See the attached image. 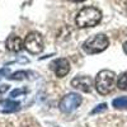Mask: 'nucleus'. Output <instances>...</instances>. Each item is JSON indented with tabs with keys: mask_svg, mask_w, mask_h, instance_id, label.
<instances>
[{
	"mask_svg": "<svg viewBox=\"0 0 127 127\" xmlns=\"http://www.w3.org/2000/svg\"><path fill=\"white\" fill-rule=\"evenodd\" d=\"M102 20V12L94 6L83 8L75 18V24L79 28H89L97 26Z\"/></svg>",
	"mask_w": 127,
	"mask_h": 127,
	"instance_id": "obj_1",
	"label": "nucleus"
},
{
	"mask_svg": "<svg viewBox=\"0 0 127 127\" xmlns=\"http://www.w3.org/2000/svg\"><path fill=\"white\" fill-rule=\"evenodd\" d=\"M116 84V74L111 70H100L95 78V89L102 95L109 94Z\"/></svg>",
	"mask_w": 127,
	"mask_h": 127,
	"instance_id": "obj_2",
	"label": "nucleus"
},
{
	"mask_svg": "<svg viewBox=\"0 0 127 127\" xmlns=\"http://www.w3.org/2000/svg\"><path fill=\"white\" fill-rule=\"evenodd\" d=\"M109 46V39L107 36L104 34H95L88 38L83 43V50L84 52H87L88 55H94L103 52L105 48Z\"/></svg>",
	"mask_w": 127,
	"mask_h": 127,
	"instance_id": "obj_3",
	"label": "nucleus"
},
{
	"mask_svg": "<svg viewBox=\"0 0 127 127\" xmlns=\"http://www.w3.org/2000/svg\"><path fill=\"white\" fill-rule=\"evenodd\" d=\"M24 47L32 55L41 54L43 51V37L38 32H31L24 39Z\"/></svg>",
	"mask_w": 127,
	"mask_h": 127,
	"instance_id": "obj_4",
	"label": "nucleus"
},
{
	"mask_svg": "<svg viewBox=\"0 0 127 127\" xmlns=\"http://www.w3.org/2000/svg\"><path fill=\"white\" fill-rule=\"evenodd\" d=\"M83 98L76 93H69L64 97L60 102V109L64 113H70L74 109H76L79 105L81 104Z\"/></svg>",
	"mask_w": 127,
	"mask_h": 127,
	"instance_id": "obj_5",
	"label": "nucleus"
},
{
	"mask_svg": "<svg viewBox=\"0 0 127 127\" xmlns=\"http://www.w3.org/2000/svg\"><path fill=\"white\" fill-rule=\"evenodd\" d=\"M50 66H51L52 71L56 74V76H59V78L66 76L70 71V62L66 59H57L55 61H52Z\"/></svg>",
	"mask_w": 127,
	"mask_h": 127,
	"instance_id": "obj_6",
	"label": "nucleus"
},
{
	"mask_svg": "<svg viewBox=\"0 0 127 127\" xmlns=\"http://www.w3.org/2000/svg\"><path fill=\"white\" fill-rule=\"evenodd\" d=\"M71 87L84 93H89L92 90V79L89 76H78L71 80Z\"/></svg>",
	"mask_w": 127,
	"mask_h": 127,
	"instance_id": "obj_7",
	"label": "nucleus"
},
{
	"mask_svg": "<svg viewBox=\"0 0 127 127\" xmlns=\"http://www.w3.org/2000/svg\"><path fill=\"white\" fill-rule=\"evenodd\" d=\"M5 47L9 50V51H12V52H19V51H22L23 47H24V42L20 39L19 37L14 36V34H10L6 41H5Z\"/></svg>",
	"mask_w": 127,
	"mask_h": 127,
	"instance_id": "obj_8",
	"label": "nucleus"
},
{
	"mask_svg": "<svg viewBox=\"0 0 127 127\" xmlns=\"http://www.w3.org/2000/svg\"><path fill=\"white\" fill-rule=\"evenodd\" d=\"M20 109V103L12 100V99H5L0 100V112L3 113H13Z\"/></svg>",
	"mask_w": 127,
	"mask_h": 127,
	"instance_id": "obj_9",
	"label": "nucleus"
},
{
	"mask_svg": "<svg viewBox=\"0 0 127 127\" xmlns=\"http://www.w3.org/2000/svg\"><path fill=\"white\" fill-rule=\"evenodd\" d=\"M112 105L116 109H126L127 108V97H120V98L113 99Z\"/></svg>",
	"mask_w": 127,
	"mask_h": 127,
	"instance_id": "obj_10",
	"label": "nucleus"
},
{
	"mask_svg": "<svg viewBox=\"0 0 127 127\" xmlns=\"http://www.w3.org/2000/svg\"><path fill=\"white\" fill-rule=\"evenodd\" d=\"M117 87L121 90H126L127 92V71H125L123 74H121L120 78L117 79Z\"/></svg>",
	"mask_w": 127,
	"mask_h": 127,
	"instance_id": "obj_11",
	"label": "nucleus"
},
{
	"mask_svg": "<svg viewBox=\"0 0 127 127\" xmlns=\"http://www.w3.org/2000/svg\"><path fill=\"white\" fill-rule=\"evenodd\" d=\"M27 76V72L26 71H17L14 72L12 76H9V79H12V80H22Z\"/></svg>",
	"mask_w": 127,
	"mask_h": 127,
	"instance_id": "obj_12",
	"label": "nucleus"
},
{
	"mask_svg": "<svg viewBox=\"0 0 127 127\" xmlns=\"http://www.w3.org/2000/svg\"><path fill=\"white\" fill-rule=\"evenodd\" d=\"M105 109H107V104L105 103H102L99 105H97L93 111H92V114H95V113H100V112H104Z\"/></svg>",
	"mask_w": 127,
	"mask_h": 127,
	"instance_id": "obj_13",
	"label": "nucleus"
},
{
	"mask_svg": "<svg viewBox=\"0 0 127 127\" xmlns=\"http://www.w3.org/2000/svg\"><path fill=\"white\" fill-rule=\"evenodd\" d=\"M26 93H27V89H26V88L15 89V90H13L12 93H10V97H12V98H15V97H18V95H22V94H26Z\"/></svg>",
	"mask_w": 127,
	"mask_h": 127,
	"instance_id": "obj_14",
	"label": "nucleus"
},
{
	"mask_svg": "<svg viewBox=\"0 0 127 127\" xmlns=\"http://www.w3.org/2000/svg\"><path fill=\"white\" fill-rule=\"evenodd\" d=\"M123 51H125V54H127V41L123 43Z\"/></svg>",
	"mask_w": 127,
	"mask_h": 127,
	"instance_id": "obj_15",
	"label": "nucleus"
},
{
	"mask_svg": "<svg viewBox=\"0 0 127 127\" xmlns=\"http://www.w3.org/2000/svg\"><path fill=\"white\" fill-rule=\"evenodd\" d=\"M70 1H74V3H80V1H85V0H70Z\"/></svg>",
	"mask_w": 127,
	"mask_h": 127,
	"instance_id": "obj_16",
	"label": "nucleus"
},
{
	"mask_svg": "<svg viewBox=\"0 0 127 127\" xmlns=\"http://www.w3.org/2000/svg\"><path fill=\"white\" fill-rule=\"evenodd\" d=\"M126 10H127V1H126Z\"/></svg>",
	"mask_w": 127,
	"mask_h": 127,
	"instance_id": "obj_17",
	"label": "nucleus"
}]
</instances>
